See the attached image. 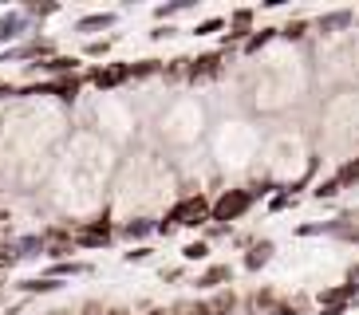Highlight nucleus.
<instances>
[{"label": "nucleus", "mask_w": 359, "mask_h": 315, "mask_svg": "<svg viewBox=\"0 0 359 315\" xmlns=\"http://www.w3.org/2000/svg\"><path fill=\"white\" fill-rule=\"evenodd\" d=\"M205 220H213V205H210V197L205 193H190V197H182L174 209L166 213V229H198V225H205Z\"/></svg>", "instance_id": "nucleus-1"}, {"label": "nucleus", "mask_w": 359, "mask_h": 315, "mask_svg": "<svg viewBox=\"0 0 359 315\" xmlns=\"http://www.w3.org/2000/svg\"><path fill=\"white\" fill-rule=\"evenodd\" d=\"M253 205V189L245 186H233V189H222V197L213 201V220L217 225H233L237 217H245Z\"/></svg>", "instance_id": "nucleus-2"}, {"label": "nucleus", "mask_w": 359, "mask_h": 315, "mask_svg": "<svg viewBox=\"0 0 359 315\" xmlns=\"http://www.w3.org/2000/svg\"><path fill=\"white\" fill-rule=\"evenodd\" d=\"M111 237H115V229H111V220H87L83 229H75V244L79 248H103V244H111Z\"/></svg>", "instance_id": "nucleus-3"}, {"label": "nucleus", "mask_w": 359, "mask_h": 315, "mask_svg": "<svg viewBox=\"0 0 359 315\" xmlns=\"http://www.w3.org/2000/svg\"><path fill=\"white\" fill-rule=\"evenodd\" d=\"M249 31H257L253 28V8H233L229 12V31L222 36V43L225 48H233V43H249Z\"/></svg>", "instance_id": "nucleus-4"}, {"label": "nucleus", "mask_w": 359, "mask_h": 315, "mask_svg": "<svg viewBox=\"0 0 359 315\" xmlns=\"http://www.w3.org/2000/svg\"><path fill=\"white\" fill-rule=\"evenodd\" d=\"M130 79V63H107V67H95L91 71V83L99 87V91H115L118 83H127Z\"/></svg>", "instance_id": "nucleus-5"}, {"label": "nucleus", "mask_w": 359, "mask_h": 315, "mask_svg": "<svg viewBox=\"0 0 359 315\" xmlns=\"http://www.w3.org/2000/svg\"><path fill=\"white\" fill-rule=\"evenodd\" d=\"M222 63H225V55H222V52H205V55H198V59L190 63V79H194V83H201V79H217V75H222Z\"/></svg>", "instance_id": "nucleus-6"}, {"label": "nucleus", "mask_w": 359, "mask_h": 315, "mask_svg": "<svg viewBox=\"0 0 359 315\" xmlns=\"http://www.w3.org/2000/svg\"><path fill=\"white\" fill-rule=\"evenodd\" d=\"M229 280H233L229 264H210V268L198 276V288H205V292H222V288H229Z\"/></svg>", "instance_id": "nucleus-7"}, {"label": "nucleus", "mask_w": 359, "mask_h": 315, "mask_svg": "<svg viewBox=\"0 0 359 315\" xmlns=\"http://www.w3.org/2000/svg\"><path fill=\"white\" fill-rule=\"evenodd\" d=\"M355 24V12L351 8H339V12H324L316 20V31H324V36H336V31H344V28H351Z\"/></svg>", "instance_id": "nucleus-8"}, {"label": "nucleus", "mask_w": 359, "mask_h": 315, "mask_svg": "<svg viewBox=\"0 0 359 315\" xmlns=\"http://www.w3.org/2000/svg\"><path fill=\"white\" fill-rule=\"evenodd\" d=\"M273 256H276V244H273V241H257L253 248L245 252L241 264H245V272H261V268L273 260Z\"/></svg>", "instance_id": "nucleus-9"}, {"label": "nucleus", "mask_w": 359, "mask_h": 315, "mask_svg": "<svg viewBox=\"0 0 359 315\" xmlns=\"http://www.w3.org/2000/svg\"><path fill=\"white\" fill-rule=\"evenodd\" d=\"M72 244H75V237H67L64 229H48L43 232V248H48L52 260H64L67 252H72Z\"/></svg>", "instance_id": "nucleus-10"}, {"label": "nucleus", "mask_w": 359, "mask_h": 315, "mask_svg": "<svg viewBox=\"0 0 359 315\" xmlns=\"http://www.w3.org/2000/svg\"><path fill=\"white\" fill-rule=\"evenodd\" d=\"M210 315H237V292H233V288H222V292H213V300H210Z\"/></svg>", "instance_id": "nucleus-11"}, {"label": "nucleus", "mask_w": 359, "mask_h": 315, "mask_svg": "<svg viewBox=\"0 0 359 315\" xmlns=\"http://www.w3.org/2000/svg\"><path fill=\"white\" fill-rule=\"evenodd\" d=\"M20 31H24V16H20V12H8V16H0V43L16 40Z\"/></svg>", "instance_id": "nucleus-12"}, {"label": "nucleus", "mask_w": 359, "mask_h": 315, "mask_svg": "<svg viewBox=\"0 0 359 315\" xmlns=\"http://www.w3.org/2000/svg\"><path fill=\"white\" fill-rule=\"evenodd\" d=\"M276 36H280V28H257L253 36H249V43H245V55H257L264 43H273Z\"/></svg>", "instance_id": "nucleus-13"}, {"label": "nucleus", "mask_w": 359, "mask_h": 315, "mask_svg": "<svg viewBox=\"0 0 359 315\" xmlns=\"http://www.w3.org/2000/svg\"><path fill=\"white\" fill-rule=\"evenodd\" d=\"M40 67L52 71V75H72L75 67H79V59H75V55H52V59H43Z\"/></svg>", "instance_id": "nucleus-14"}, {"label": "nucleus", "mask_w": 359, "mask_h": 315, "mask_svg": "<svg viewBox=\"0 0 359 315\" xmlns=\"http://www.w3.org/2000/svg\"><path fill=\"white\" fill-rule=\"evenodd\" d=\"M332 178L339 181V189H351V186H359V158H351V162H344V166L332 174Z\"/></svg>", "instance_id": "nucleus-15"}, {"label": "nucleus", "mask_w": 359, "mask_h": 315, "mask_svg": "<svg viewBox=\"0 0 359 315\" xmlns=\"http://www.w3.org/2000/svg\"><path fill=\"white\" fill-rule=\"evenodd\" d=\"M111 24H115V12H95V16H83L75 28L79 31H99V28H111Z\"/></svg>", "instance_id": "nucleus-16"}, {"label": "nucleus", "mask_w": 359, "mask_h": 315, "mask_svg": "<svg viewBox=\"0 0 359 315\" xmlns=\"http://www.w3.org/2000/svg\"><path fill=\"white\" fill-rule=\"evenodd\" d=\"M48 91H52V94H60L64 103H72L75 94H79V79H75V75H67V79H55V83L48 87Z\"/></svg>", "instance_id": "nucleus-17"}, {"label": "nucleus", "mask_w": 359, "mask_h": 315, "mask_svg": "<svg viewBox=\"0 0 359 315\" xmlns=\"http://www.w3.org/2000/svg\"><path fill=\"white\" fill-rule=\"evenodd\" d=\"M190 63H194V59H186V55H182V59H170L166 67H162V75H166L170 83H178V79H190Z\"/></svg>", "instance_id": "nucleus-18"}, {"label": "nucleus", "mask_w": 359, "mask_h": 315, "mask_svg": "<svg viewBox=\"0 0 359 315\" xmlns=\"http://www.w3.org/2000/svg\"><path fill=\"white\" fill-rule=\"evenodd\" d=\"M158 225L154 220H147V217H135L130 225H123V237H130V241H138V237H147V232H154Z\"/></svg>", "instance_id": "nucleus-19"}, {"label": "nucleus", "mask_w": 359, "mask_h": 315, "mask_svg": "<svg viewBox=\"0 0 359 315\" xmlns=\"http://www.w3.org/2000/svg\"><path fill=\"white\" fill-rule=\"evenodd\" d=\"M147 75H162V59H138V63H130V79H147Z\"/></svg>", "instance_id": "nucleus-20"}, {"label": "nucleus", "mask_w": 359, "mask_h": 315, "mask_svg": "<svg viewBox=\"0 0 359 315\" xmlns=\"http://www.w3.org/2000/svg\"><path fill=\"white\" fill-rule=\"evenodd\" d=\"M229 28V16H213V20H201L194 28V36H213V31H225Z\"/></svg>", "instance_id": "nucleus-21"}, {"label": "nucleus", "mask_w": 359, "mask_h": 315, "mask_svg": "<svg viewBox=\"0 0 359 315\" xmlns=\"http://www.w3.org/2000/svg\"><path fill=\"white\" fill-rule=\"evenodd\" d=\"M79 272H91V268H87V264H72V260L52 264V280H60V276H79Z\"/></svg>", "instance_id": "nucleus-22"}, {"label": "nucleus", "mask_w": 359, "mask_h": 315, "mask_svg": "<svg viewBox=\"0 0 359 315\" xmlns=\"http://www.w3.org/2000/svg\"><path fill=\"white\" fill-rule=\"evenodd\" d=\"M55 288H64V284L52 280V276H43V280H24V292H55Z\"/></svg>", "instance_id": "nucleus-23"}, {"label": "nucleus", "mask_w": 359, "mask_h": 315, "mask_svg": "<svg viewBox=\"0 0 359 315\" xmlns=\"http://www.w3.org/2000/svg\"><path fill=\"white\" fill-rule=\"evenodd\" d=\"M280 36H285V40H304V36H308V20H288L285 28H280Z\"/></svg>", "instance_id": "nucleus-24"}, {"label": "nucleus", "mask_w": 359, "mask_h": 315, "mask_svg": "<svg viewBox=\"0 0 359 315\" xmlns=\"http://www.w3.org/2000/svg\"><path fill=\"white\" fill-rule=\"evenodd\" d=\"M182 256H186V260H205V256H210V241H194V244H186V248H182Z\"/></svg>", "instance_id": "nucleus-25"}, {"label": "nucleus", "mask_w": 359, "mask_h": 315, "mask_svg": "<svg viewBox=\"0 0 359 315\" xmlns=\"http://www.w3.org/2000/svg\"><path fill=\"white\" fill-rule=\"evenodd\" d=\"M292 201H296V197L288 193V189H285V193H273V197H269V213H285Z\"/></svg>", "instance_id": "nucleus-26"}, {"label": "nucleus", "mask_w": 359, "mask_h": 315, "mask_svg": "<svg viewBox=\"0 0 359 315\" xmlns=\"http://www.w3.org/2000/svg\"><path fill=\"white\" fill-rule=\"evenodd\" d=\"M174 315H210V304H198V300H190V304H178V307H174Z\"/></svg>", "instance_id": "nucleus-27"}, {"label": "nucleus", "mask_w": 359, "mask_h": 315, "mask_svg": "<svg viewBox=\"0 0 359 315\" xmlns=\"http://www.w3.org/2000/svg\"><path fill=\"white\" fill-rule=\"evenodd\" d=\"M20 260V248H16V244H4V248H0V268H8V264H16Z\"/></svg>", "instance_id": "nucleus-28"}, {"label": "nucleus", "mask_w": 359, "mask_h": 315, "mask_svg": "<svg viewBox=\"0 0 359 315\" xmlns=\"http://www.w3.org/2000/svg\"><path fill=\"white\" fill-rule=\"evenodd\" d=\"M269 315H304V312L296 307V300H280V304H276V307H273V312H269Z\"/></svg>", "instance_id": "nucleus-29"}, {"label": "nucleus", "mask_w": 359, "mask_h": 315, "mask_svg": "<svg viewBox=\"0 0 359 315\" xmlns=\"http://www.w3.org/2000/svg\"><path fill=\"white\" fill-rule=\"evenodd\" d=\"M111 52V40H91L87 43V55H107Z\"/></svg>", "instance_id": "nucleus-30"}, {"label": "nucleus", "mask_w": 359, "mask_h": 315, "mask_svg": "<svg viewBox=\"0 0 359 315\" xmlns=\"http://www.w3.org/2000/svg\"><path fill=\"white\" fill-rule=\"evenodd\" d=\"M127 260H130V264H142V260H150V248H142V244H138V248H130V252H127Z\"/></svg>", "instance_id": "nucleus-31"}, {"label": "nucleus", "mask_w": 359, "mask_h": 315, "mask_svg": "<svg viewBox=\"0 0 359 315\" xmlns=\"http://www.w3.org/2000/svg\"><path fill=\"white\" fill-rule=\"evenodd\" d=\"M182 8H190L186 0H178V4H166V8H158V16H174V12H182Z\"/></svg>", "instance_id": "nucleus-32"}, {"label": "nucleus", "mask_w": 359, "mask_h": 315, "mask_svg": "<svg viewBox=\"0 0 359 315\" xmlns=\"http://www.w3.org/2000/svg\"><path fill=\"white\" fill-rule=\"evenodd\" d=\"M150 36H154V40H170V36H174V28H170V24H162V28H154Z\"/></svg>", "instance_id": "nucleus-33"}, {"label": "nucleus", "mask_w": 359, "mask_h": 315, "mask_svg": "<svg viewBox=\"0 0 359 315\" xmlns=\"http://www.w3.org/2000/svg\"><path fill=\"white\" fill-rule=\"evenodd\" d=\"M348 312V304H339V307H320V315H344Z\"/></svg>", "instance_id": "nucleus-34"}, {"label": "nucleus", "mask_w": 359, "mask_h": 315, "mask_svg": "<svg viewBox=\"0 0 359 315\" xmlns=\"http://www.w3.org/2000/svg\"><path fill=\"white\" fill-rule=\"evenodd\" d=\"M150 315H174V312H166V307H158V312H150Z\"/></svg>", "instance_id": "nucleus-35"}, {"label": "nucleus", "mask_w": 359, "mask_h": 315, "mask_svg": "<svg viewBox=\"0 0 359 315\" xmlns=\"http://www.w3.org/2000/svg\"><path fill=\"white\" fill-rule=\"evenodd\" d=\"M355 31H359V12H355Z\"/></svg>", "instance_id": "nucleus-36"}, {"label": "nucleus", "mask_w": 359, "mask_h": 315, "mask_svg": "<svg viewBox=\"0 0 359 315\" xmlns=\"http://www.w3.org/2000/svg\"><path fill=\"white\" fill-rule=\"evenodd\" d=\"M237 315H253V312H237Z\"/></svg>", "instance_id": "nucleus-37"}, {"label": "nucleus", "mask_w": 359, "mask_h": 315, "mask_svg": "<svg viewBox=\"0 0 359 315\" xmlns=\"http://www.w3.org/2000/svg\"><path fill=\"white\" fill-rule=\"evenodd\" d=\"M111 315H123V312H111Z\"/></svg>", "instance_id": "nucleus-38"}]
</instances>
